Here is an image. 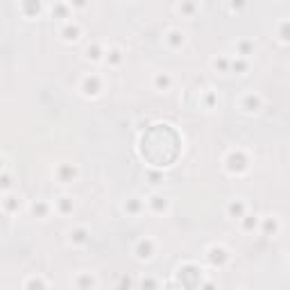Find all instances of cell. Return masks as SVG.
<instances>
[{
  "label": "cell",
  "instance_id": "cell-1",
  "mask_svg": "<svg viewBox=\"0 0 290 290\" xmlns=\"http://www.w3.org/2000/svg\"><path fill=\"white\" fill-rule=\"evenodd\" d=\"M224 165H227V170H229L231 175H243V172L247 170L250 161H247V154H245L243 150H231L229 154H227V159H224Z\"/></svg>",
  "mask_w": 290,
  "mask_h": 290
},
{
  "label": "cell",
  "instance_id": "cell-2",
  "mask_svg": "<svg viewBox=\"0 0 290 290\" xmlns=\"http://www.w3.org/2000/svg\"><path fill=\"white\" fill-rule=\"evenodd\" d=\"M79 89H82V93H84L86 98H95V95H100V91H102V79H100L95 72H91V75L82 77Z\"/></svg>",
  "mask_w": 290,
  "mask_h": 290
},
{
  "label": "cell",
  "instance_id": "cell-3",
  "mask_svg": "<svg viewBox=\"0 0 290 290\" xmlns=\"http://www.w3.org/2000/svg\"><path fill=\"white\" fill-rule=\"evenodd\" d=\"M154 250H157V245L147 236L136 240V245H134V254H136V258H141V261H150V258L154 256Z\"/></svg>",
  "mask_w": 290,
  "mask_h": 290
},
{
  "label": "cell",
  "instance_id": "cell-4",
  "mask_svg": "<svg viewBox=\"0 0 290 290\" xmlns=\"http://www.w3.org/2000/svg\"><path fill=\"white\" fill-rule=\"evenodd\" d=\"M261 107H263V98L258 95V93H245L243 98H240V109L245 113H256L261 111Z\"/></svg>",
  "mask_w": 290,
  "mask_h": 290
},
{
  "label": "cell",
  "instance_id": "cell-5",
  "mask_svg": "<svg viewBox=\"0 0 290 290\" xmlns=\"http://www.w3.org/2000/svg\"><path fill=\"white\" fill-rule=\"evenodd\" d=\"M206 258H209V263H211L213 268H222V265L229 261V252L224 250L222 245H213V247H209V252H206Z\"/></svg>",
  "mask_w": 290,
  "mask_h": 290
},
{
  "label": "cell",
  "instance_id": "cell-6",
  "mask_svg": "<svg viewBox=\"0 0 290 290\" xmlns=\"http://www.w3.org/2000/svg\"><path fill=\"white\" fill-rule=\"evenodd\" d=\"M54 177L59 179V184H72L77 179V168L72 163H61V165H57Z\"/></svg>",
  "mask_w": 290,
  "mask_h": 290
},
{
  "label": "cell",
  "instance_id": "cell-7",
  "mask_svg": "<svg viewBox=\"0 0 290 290\" xmlns=\"http://www.w3.org/2000/svg\"><path fill=\"white\" fill-rule=\"evenodd\" d=\"M147 206H150L152 213H157V216H161V213H168V209H170V202L163 198V195H152L150 199H147Z\"/></svg>",
  "mask_w": 290,
  "mask_h": 290
},
{
  "label": "cell",
  "instance_id": "cell-8",
  "mask_svg": "<svg viewBox=\"0 0 290 290\" xmlns=\"http://www.w3.org/2000/svg\"><path fill=\"white\" fill-rule=\"evenodd\" d=\"M20 14L25 18H36L41 14V0H20Z\"/></svg>",
  "mask_w": 290,
  "mask_h": 290
},
{
  "label": "cell",
  "instance_id": "cell-9",
  "mask_svg": "<svg viewBox=\"0 0 290 290\" xmlns=\"http://www.w3.org/2000/svg\"><path fill=\"white\" fill-rule=\"evenodd\" d=\"M227 213H229V218H236V220H240V218L247 213V204H245V199H240V198L231 199L229 206H227Z\"/></svg>",
  "mask_w": 290,
  "mask_h": 290
},
{
  "label": "cell",
  "instance_id": "cell-10",
  "mask_svg": "<svg viewBox=\"0 0 290 290\" xmlns=\"http://www.w3.org/2000/svg\"><path fill=\"white\" fill-rule=\"evenodd\" d=\"M89 229L86 227H75V229L68 231V240H71L72 245H86L89 243Z\"/></svg>",
  "mask_w": 290,
  "mask_h": 290
},
{
  "label": "cell",
  "instance_id": "cell-11",
  "mask_svg": "<svg viewBox=\"0 0 290 290\" xmlns=\"http://www.w3.org/2000/svg\"><path fill=\"white\" fill-rule=\"evenodd\" d=\"M123 211H125L127 216H139V213L143 211V199L136 198V195L127 198V199H125V204H123Z\"/></svg>",
  "mask_w": 290,
  "mask_h": 290
},
{
  "label": "cell",
  "instance_id": "cell-12",
  "mask_svg": "<svg viewBox=\"0 0 290 290\" xmlns=\"http://www.w3.org/2000/svg\"><path fill=\"white\" fill-rule=\"evenodd\" d=\"M184 41H186V36L181 30H168V34H165V43L170 48H175V50L184 46Z\"/></svg>",
  "mask_w": 290,
  "mask_h": 290
},
{
  "label": "cell",
  "instance_id": "cell-13",
  "mask_svg": "<svg viewBox=\"0 0 290 290\" xmlns=\"http://www.w3.org/2000/svg\"><path fill=\"white\" fill-rule=\"evenodd\" d=\"M261 231H263L265 236H277V234H279V220L274 216L263 218V222H261Z\"/></svg>",
  "mask_w": 290,
  "mask_h": 290
},
{
  "label": "cell",
  "instance_id": "cell-14",
  "mask_svg": "<svg viewBox=\"0 0 290 290\" xmlns=\"http://www.w3.org/2000/svg\"><path fill=\"white\" fill-rule=\"evenodd\" d=\"M79 34H82V27H79L77 23H66V25L61 27V36H64V41H77Z\"/></svg>",
  "mask_w": 290,
  "mask_h": 290
},
{
  "label": "cell",
  "instance_id": "cell-15",
  "mask_svg": "<svg viewBox=\"0 0 290 290\" xmlns=\"http://www.w3.org/2000/svg\"><path fill=\"white\" fill-rule=\"evenodd\" d=\"M72 209H75V202H72V198L64 195V198L57 199V213H59V216H71Z\"/></svg>",
  "mask_w": 290,
  "mask_h": 290
},
{
  "label": "cell",
  "instance_id": "cell-16",
  "mask_svg": "<svg viewBox=\"0 0 290 290\" xmlns=\"http://www.w3.org/2000/svg\"><path fill=\"white\" fill-rule=\"evenodd\" d=\"M170 84H172V77L168 72H157V75H154V89H157V91H168Z\"/></svg>",
  "mask_w": 290,
  "mask_h": 290
},
{
  "label": "cell",
  "instance_id": "cell-17",
  "mask_svg": "<svg viewBox=\"0 0 290 290\" xmlns=\"http://www.w3.org/2000/svg\"><path fill=\"white\" fill-rule=\"evenodd\" d=\"M71 16V5L68 2H57V5H53V18H68Z\"/></svg>",
  "mask_w": 290,
  "mask_h": 290
},
{
  "label": "cell",
  "instance_id": "cell-18",
  "mask_svg": "<svg viewBox=\"0 0 290 290\" xmlns=\"http://www.w3.org/2000/svg\"><path fill=\"white\" fill-rule=\"evenodd\" d=\"M236 53H238V57H250L254 53V43L250 39H240L236 43Z\"/></svg>",
  "mask_w": 290,
  "mask_h": 290
},
{
  "label": "cell",
  "instance_id": "cell-19",
  "mask_svg": "<svg viewBox=\"0 0 290 290\" xmlns=\"http://www.w3.org/2000/svg\"><path fill=\"white\" fill-rule=\"evenodd\" d=\"M32 213L36 218H41V220H43V218H48V213H50V204H48V202H43V199H36V202L32 204Z\"/></svg>",
  "mask_w": 290,
  "mask_h": 290
},
{
  "label": "cell",
  "instance_id": "cell-20",
  "mask_svg": "<svg viewBox=\"0 0 290 290\" xmlns=\"http://www.w3.org/2000/svg\"><path fill=\"white\" fill-rule=\"evenodd\" d=\"M211 66L220 72H227V71H231V59L229 57H224V54H218L216 59L211 61Z\"/></svg>",
  "mask_w": 290,
  "mask_h": 290
},
{
  "label": "cell",
  "instance_id": "cell-21",
  "mask_svg": "<svg viewBox=\"0 0 290 290\" xmlns=\"http://www.w3.org/2000/svg\"><path fill=\"white\" fill-rule=\"evenodd\" d=\"M84 54H86V59L98 61V59H102V54H105V50H102V48H100L98 43H91V46H86Z\"/></svg>",
  "mask_w": 290,
  "mask_h": 290
},
{
  "label": "cell",
  "instance_id": "cell-22",
  "mask_svg": "<svg viewBox=\"0 0 290 290\" xmlns=\"http://www.w3.org/2000/svg\"><path fill=\"white\" fill-rule=\"evenodd\" d=\"M2 209H5V213L18 211V198H16V195H9V193H5V199H2Z\"/></svg>",
  "mask_w": 290,
  "mask_h": 290
},
{
  "label": "cell",
  "instance_id": "cell-23",
  "mask_svg": "<svg viewBox=\"0 0 290 290\" xmlns=\"http://www.w3.org/2000/svg\"><path fill=\"white\" fill-rule=\"evenodd\" d=\"M72 284L77 286V288H93V286H95V277H93L91 272H89V274H79Z\"/></svg>",
  "mask_w": 290,
  "mask_h": 290
},
{
  "label": "cell",
  "instance_id": "cell-24",
  "mask_svg": "<svg viewBox=\"0 0 290 290\" xmlns=\"http://www.w3.org/2000/svg\"><path fill=\"white\" fill-rule=\"evenodd\" d=\"M179 12L191 18L193 14L198 12V5H195V0H181V5H179Z\"/></svg>",
  "mask_w": 290,
  "mask_h": 290
},
{
  "label": "cell",
  "instance_id": "cell-25",
  "mask_svg": "<svg viewBox=\"0 0 290 290\" xmlns=\"http://www.w3.org/2000/svg\"><path fill=\"white\" fill-rule=\"evenodd\" d=\"M277 34H279V39H281V41L290 43V18H286V20H281V23H279Z\"/></svg>",
  "mask_w": 290,
  "mask_h": 290
},
{
  "label": "cell",
  "instance_id": "cell-26",
  "mask_svg": "<svg viewBox=\"0 0 290 290\" xmlns=\"http://www.w3.org/2000/svg\"><path fill=\"white\" fill-rule=\"evenodd\" d=\"M105 54H107V61H109L111 66H118L120 61H123V53H120L118 48H109Z\"/></svg>",
  "mask_w": 290,
  "mask_h": 290
},
{
  "label": "cell",
  "instance_id": "cell-27",
  "mask_svg": "<svg viewBox=\"0 0 290 290\" xmlns=\"http://www.w3.org/2000/svg\"><path fill=\"white\" fill-rule=\"evenodd\" d=\"M247 68H250V64H247V59L245 57H236V59H231V71H236V72H247Z\"/></svg>",
  "mask_w": 290,
  "mask_h": 290
},
{
  "label": "cell",
  "instance_id": "cell-28",
  "mask_svg": "<svg viewBox=\"0 0 290 290\" xmlns=\"http://www.w3.org/2000/svg\"><path fill=\"white\" fill-rule=\"evenodd\" d=\"M240 220H243V229H245V231H252V229H256V227H258V218H256V216H250V213H245Z\"/></svg>",
  "mask_w": 290,
  "mask_h": 290
},
{
  "label": "cell",
  "instance_id": "cell-29",
  "mask_svg": "<svg viewBox=\"0 0 290 290\" xmlns=\"http://www.w3.org/2000/svg\"><path fill=\"white\" fill-rule=\"evenodd\" d=\"M46 286H48V281H43L39 277H32L25 281V288H46Z\"/></svg>",
  "mask_w": 290,
  "mask_h": 290
},
{
  "label": "cell",
  "instance_id": "cell-30",
  "mask_svg": "<svg viewBox=\"0 0 290 290\" xmlns=\"http://www.w3.org/2000/svg\"><path fill=\"white\" fill-rule=\"evenodd\" d=\"M229 7H231V12H243L245 7H247V0H229Z\"/></svg>",
  "mask_w": 290,
  "mask_h": 290
},
{
  "label": "cell",
  "instance_id": "cell-31",
  "mask_svg": "<svg viewBox=\"0 0 290 290\" xmlns=\"http://www.w3.org/2000/svg\"><path fill=\"white\" fill-rule=\"evenodd\" d=\"M216 102H218L216 93H206V98H204V105H206V109H213V107H216Z\"/></svg>",
  "mask_w": 290,
  "mask_h": 290
},
{
  "label": "cell",
  "instance_id": "cell-32",
  "mask_svg": "<svg viewBox=\"0 0 290 290\" xmlns=\"http://www.w3.org/2000/svg\"><path fill=\"white\" fill-rule=\"evenodd\" d=\"M9 186H12V177H9V172H2V191H9Z\"/></svg>",
  "mask_w": 290,
  "mask_h": 290
},
{
  "label": "cell",
  "instance_id": "cell-33",
  "mask_svg": "<svg viewBox=\"0 0 290 290\" xmlns=\"http://www.w3.org/2000/svg\"><path fill=\"white\" fill-rule=\"evenodd\" d=\"M68 5H71L72 9H84V7H86V0H68Z\"/></svg>",
  "mask_w": 290,
  "mask_h": 290
},
{
  "label": "cell",
  "instance_id": "cell-34",
  "mask_svg": "<svg viewBox=\"0 0 290 290\" xmlns=\"http://www.w3.org/2000/svg\"><path fill=\"white\" fill-rule=\"evenodd\" d=\"M150 179H152V184H161V175L159 172H152Z\"/></svg>",
  "mask_w": 290,
  "mask_h": 290
},
{
  "label": "cell",
  "instance_id": "cell-35",
  "mask_svg": "<svg viewBox=\"0 0 290 290\" xmlns=\"http://www.w3.org/2000/svg\"><path fill=\"white\" fill-rule=\"evenodd\" d=\"M141 284H143V286H159L157 281H154V279H143V281H141Z\"/></svg>",
  "mask_w": 290,
  "mask_h": 290
}]
</instances>
